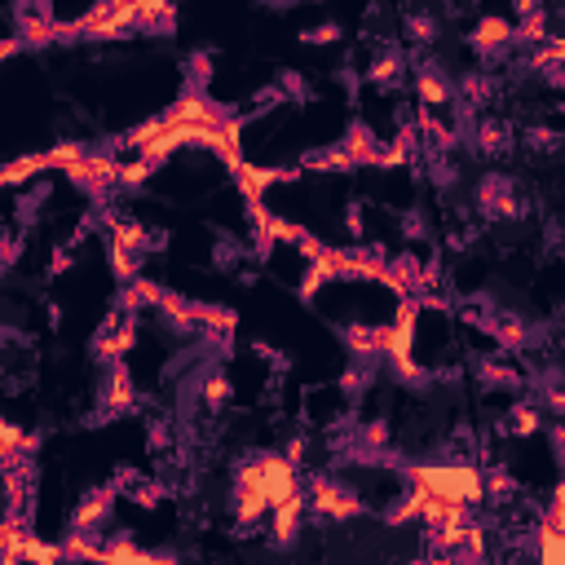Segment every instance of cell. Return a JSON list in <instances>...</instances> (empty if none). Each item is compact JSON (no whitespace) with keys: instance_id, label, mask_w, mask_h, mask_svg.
<instances>
[{"instance_id":"1","label":"cell","mask_w":565,"mask_h":565,"mask_svg":"<svg viewBox=\"0 0 565 565\" xmlns=\"http://www.w3.org/2000/svg\"><path fill=\"white\" fill-rule=\"evenodd\" d=\"M309 513L318 521H327V526H345V521L367 513V499L332 473H314L309 477Z\"/></svg>"},{"instance_id":"2","label":"cell","mask_w":565,"mask_h":565,"mask_svg":"<svg viewBox=\"0 0 565 565\" xmlns=\"http://www.w3.org/2000/svg\"><path fill=\"white\" fill-rule=\"evenodd\" d=\"M230 508H234V521H239L243 530L261 526V521L270 517V508H274V504H270V495H265V486H261V468H257V460L243 464L239 473H234Z\"/></svg>"},{"instance_id":"3","label":"cell","mask_w":565,"mask_h":565,"mask_svg":"<svg viewBox=\"0 0 565 565\" xmlns=\"http://www.w3.org/2000/svg\"><path fill=\"white\" fill-rule=\"evenodd\" d=\"M468 45L482 58H504L508 49H517V23L504 14H482L468 31Z\"/></svg>"},{"instance_id":"4","label":"cell","mask_w":565,"mask_h":565,"mask_svg":"<svg viewBox=\"0 0 565 565\" xmlns=\"http://www.w3.org/2000/svg\"><path fill=\"white\" fill-rule=\"evenodd\" d=\"M257 468H261V486L270 495V504H283V499L301 495V468L287 460V455H261Z\"/></svg>"},{"instance_id":"5","label":"cell","mask_w":565,"mask_h":565,"mask_svg":"<svg viewBox=\"0 0 565 565\" xmlns=\"http://www.w3.org/2000/svg\"><path fill=\"white\" fill-rule=\"evenodd\" d=\"M477 212H486V217H495V221H517L521 217V204H517V195H513V181L495 177V173L477 181Z\"/></svg>"},{"instance_id":"6","label":"cell","mask_w":565,"mask_h":565,"mask_svg":"<svg viewBox=\"0 0 565 565\" xmlns=\"http://www.w3.org/2000/svg\"><path fill=\"white\" fill-rule=\"evenodd\" d=\"M137 407V380L129 371V362H106V380H102V411L106 415H124Z\"/></svg>"},{"instance_id":"7","label":"cell","mask_w":565,"mask_h":565,"mask_svg":"<svg viewBox=\"0 0 565 565\" xmlns=\"http://www.w3.org/2000/svg\"><path fill=\"white\" fill-rule=\"evenodd\" d=\"M115 508V486H98L71 508V530H89V535H102L106 530V517Z\"/></svg>"},{"instance_id":"8","label":"cell","mask_w":565,"mask_h":565,"mask_svg":"<svg viewBox=\"0 0 565 565\" xmlns=\"http://www.w3.org/2000/svg\"><path fill=\"white\" fill-rule=\"evenodd\" d=\"M305 513H309V495H292V499H283V504L270 508V535L279 548H292V543L301 539Z\"/></svg>"},{"instance_id":"9","label":"cell","mask_w":565,"mask_h":565,"mask_svg":"<svg viewBox=\"0 0 565 565\" xmlns=\"http://www.w3.org/2000/svg\"><path fill=\"white\" fill-rule=\"evenodd\" d=\"M415 93H420V106H429V111H455V84L442 76V67L415 71Z\"/></svg>"},{"instance_id":"10","label":"cell","mask_w":565,"mask_h":565,"mask_svg":"<svg viewBox=\"0 0 565 565\" xmlns=\"http://www.w3.org/2000/svg\"><path fill=\"white\" fill-rule=\"evenodd\" d=\"M340 146H345V155L354 159L358 168H376L380 164V146H385V142H380L376 129H371L367 120H354L345 129V137H340Z\"/></svg>"},{"instance_id":"11","label":"cell","mask_w":565,"mask_h":565,"mask_svg":"<svg viewBox=\"0 0 565 565\" xmlns=\"http://www.w3.org/2000/svg\"><path fill=\"white\" fill-rule=\"evenodd\" d=\"M539 429H543V402H530V398L513 402V407L504 411V420H499V433L517 437V442H526V437H535Z\"/></svg>"},{"instance_id":"12","label":"cell","mask_w":565,"mask_h":565,"mask_svg":"<svg viewBox=\"0 0 565 565\" xmlns=\"http://www.w3.org/2000/svg\"><path fill=\"white\" fill-rule=\"evenodd\" d=\"M402 71H407V58L398 49H376V58L367 62V80L371 89H398Z\"/></svg>"},{"instance_id":"13","label":"cell","mask_w":565,"mask_h":565,"mask_svg":"<svg viewBox=\"0 0 565 565\" xmlns=\"http://www.w3.org/2000/svg\"><path fill=\"white\" fill-rule=\"evenodd\" d=\"M473 151L495 159V155H508V129L495 120H477L473 124Z\"/></svg>"},{"instance_id":"14","label":"cell","mask_w":565,"mask_h":565,"mask_svg":"<svg viewBox=\"0 0 565 565\" xmlns=\"http://www.w3.org/2000/svg\"><path fill=\"white\" fill-rule=\"evenodd\" d=\"M36 173H53V164H49V151H40V155H23V159H14V164H9V168H5V177H0V181H5V186H9V190H18V186H27V181H31V177H36Z\"/></svg>"},{"instance_id":"15","label":"cell","mask_w":565,"mask_h":565,"mask_svg":"<svg viewBox=\"0 0 565 565\" xmlns=\"http://www.w3.org/2000/svg\"><path fill=\"white\" fill-rule=\"evenodd\" d=\"M486 552H490V543H486V526H482V521H468L464 539L451 548V561H486Z\"/></svg>"},{"instance_id":"16","label":"cell","mask_w":565,"mask_h":565,"mask_svg":"<svg viewBox=\"0 0 565 565\" xmlns=\"http://www.w3.org/2000/svg\"><path fill=\"white\" fill-rule=\"evenodd\" d=\"M535 557L552 561V565H565V535L561 530H552L548 521H539L535 526Z\"/></svg>"},{"instance_id":"17","label":"cell","mask_w":565,"mask_h":565,"mask_svg":"<svg viewBox=\"0 0 565 565\" xmlns=\"http://www.w3.org/2000/svg\"><path fill=\"white\" fill-rule=\"evenodd\" d=\"M40 433H23L18 424H0V455H36Z\"/></svg>"},{"instance_id":"18","label":"cell","mask_w":565,"mask_h":565,"mask_svg":"<svg viewBox=\"0 0 565 565\" xmlns=\"http://www.w3.org/2000/svg\"><path fill=\"white\" fill-rule=\"evenodd\" d=\"M402 31H407L411 45H433L437 40V18L424 14V9H411V14L402 18Z\"/></svg>"},{"instance_id":"19","label":"cell","mask_w":565,"mask_h":565,"mask_svg":"<svg viewBox=\"0 0 565 565\" xmlns=\"http://www.w3.org/2000/svg\"><path fill=\"white\" fill-rule=\"evenodd\" d=\"M89 151L93 146H84V142H58V146H49V164L58 168V173H67V168H76Z\"/></svg>"},{"instance_id":"20","label":"cell","mask_w":565,"mask_h":565,"mask_svg":"<svg viewBox=\"0 0 565 565\" xmlns=\"http://www.w3.org/2000/svg\"><path fill=\"white\" fill-rule=\"evenodd\" d=\"M543 521H548L552 530H561V535H565V477H561L557 486H552V499L543 504Z\"/></svg>"},{"instance_id":"21","label":"cell","mask_w":565,"mask_h":565,"mask_svg":"<svg viewBox=\"0 0 565 565\" xmlns=\"http://www.w3.org/2000/svg\"><path fill=\"white\" fill-rule=\"evenodd\" d=\"M340 36H345V31H340V23H314V27H305V31H301L305 45H318V49L340 45Z\"/></svg>"},{"instance_id":"22","label":"cell","mask_w":565,"mask_h":565,"mask_svg":"<svg viewBox=\"0 0 565 565\" xmlns=\"http://www.w3.org/2000/svg\"><path fill=\"white\" fill-rule=\"evenodd\" d=\"M283 455H287V460H292L296 468H305V464H309V437H301V433H296V437H287Z\"/></svg>"},{"instance_id":"23","label":"cell","mask_w":565,"mask_h":565,"mask_svg":"<svg viewBox=\"0 0 565 565\" xmlns=\"http://www.w3.org/2000/svg\"><path fill=\"white\" fill-rule=\"evenodd\" d=\"M23 49H27V45H23V36H18V31H9V36L0 40V58H18Z\"/></svg>"},{"instance_id":"24","label":"cell","mask_w":565,"mask_h":565,"mask_svg":"<svg viewBox=\"0 0 565 565\" xmlns=\"http://www.w3.org/2000/svg\"><path fill=\"white\" fill-rule=\"evenodd\" d=\"M543 80H548L552 89H561V93H565V62H561V67H552V71H548V76H543Z\"/></svg>"},{"instance_id":"25","label":"cell","mask_w":565,"mask_h":565,"mask_svg":"<svg viewBox=\"0 0 565 565\" xmlns=\"http://www.w3.org/2000/svg\"><path fill=\"white\" fill-rule=\"evenodd\" d=\"M265 5H274V9H292L296 0H265Z\"/></svg>"}]
</instances>
